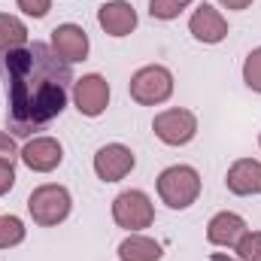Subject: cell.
<instances>
[{"instance_id": "cell-13", "label": "cell", "mask_w": 261, "mask_h": 261, "mask_svg": "<svg viewBox=\"0 0 261 261\" xmlns=\"http://www.w3.org/2000/svg\"><path fill=\"white\" fill-rule=\"evenodd\" d=\"M246 231H249V225H246V219L240 213L222 210V213H216L206 222V243L210 246H219V249H234Z\"/></svg>"}, {"instance_id": "cell-26", "label": "cell", "mask_w": 261, "mask_h": 261, "mask_svg": "<svg viewBox=\"0 0 261 261\" xmlns=\"http://www.w3.org/2000/svg\"><path fill=\"white\" fill-rule=\"evenodd\" d=\"M258 146H261V134H258Z\"/></svg>"}, {"instance_id": "cell-2", "label": "cell", "mask_w": 261, "mask_h": 261, "mask_svg": "<svg viewBox=\"0 0 261 261\" xmlns=\"http://www.w3.org/2000/svg\"><path fill=\"white\" fill-rule=\"evenodd\" d=\"M155 189H158V197L164 206L182 213L189 206H195L197 197H200V189H203V179L192 164H170L158 173L155 179Z\"/></svg>"}, {"instance_id": "cell-21", "label": "cell", "mask_w": 261, "mask_h": 261, "mask_svg": "<svg viewBox=\"0 0 261 261\" xmlns=\"http://www.w3.org/2000/svg\"><path fill=\"white\" fill-rule=\"evenodd\" d=\"M15 6L28 15V18H46L52 9V0H15Z\"/></svg>"}, {"instance_id": "cell-17", "label": "cell", "mask_w": 261, "mask_h": 261, "mask_svg": "<svg viewBox=\"0 0 261 261\" xmlns=\"http://www.w3.org/2000/svg\"><path fill=\"white\" fill-rule=\"evenodd\" d=\"M24 237H28V228L18 216H12V213L0 216V249H12V246L24 243Z\"/></svg>"}, {"instance_id": "cell-11", "label": "cell", "mask_w": 261, "mask_h": 261, "mask_svg": "<svg viewBox=\"0 0 261 261\" xmlns=\"http://www.w3.org/2000/svg\"><path fill=\"white\" fill-rule=\"evenodd\" d=\"M49 46L58 58H64L67 64H79L88 58V49H91V40L85 34L82 24H73V21H64L52 31L49 37Z\"/></svg>"}, {"instance_id": "cell-24", "label": "cell", "mask_w": 261, "mask_h": 261, "mask_svg": "<svg viewBox=\"0 0 261 261\" xmlns=\"http://www.w3.org/2000/svg\"><path fill=\"white\" fill-rule=\"evenodd\" d=\"M222 9H231V12H243V9H249L252 6V0H216Z\"/></svg>"}, {"instance_id": "cell-3", "label": "cell", "mask_w": 261, "mask_h": 261, "mask_svg": "<svg viewBox=\"0 0 261 261\" xmlns=\"http://www.w3.org/2000/svg\"><path fill=\"white\" fill-rule=\"evenodd\" d=\"M173 88H176V79L170 73V67L164 64H146L140 70H134L128 82L130 100L140 103V107H161L173 97Z\"/></svg>"}, {"instance_id": "cell-22", "label": "cell", "mask_w": 261, "mask_h": 261, "mask_svg": "<svg viewBox=\"0 0 261 261\" xmlns=\"http://www.w3.org/2000/svg\"><path fill=\"white\" fill-rule=\"evenodd\" d=\"M12 186H15V164L6 161V158H0V197L9 195Z\"/></svg>"}, {"instance_id": "cell-25", "label": "cell", "mask_w": 261, "mask_h": 261, "mask_svg": "<svg viewBox=\"0 0 261 261\" xmlns=\"http://www.w3.org/2000/svg\"><path fill=\"white\" fill-rule=\"evenodd\" d=\"M210 261H237V258H231V255H225V252H213Z\"/></svg>"}, {"instance_id": "cell-14", "label": "cell", "mask_w": 261, "mask_h": 261, "mask_svg": "<svg viewBox=\"0 0 261 261\" xmlns=\"http://www.w3.org/2000/svg\"><path fill=\"white\" fill-rule=\"evenodd\" d=\"M228 192L237 197H258L261 195V161L258 158H237L225 173Z\"/></svg>"}, {"instance_id": "cell-1", "label": "cell", "mask_w": 261, "mask_h": 261, "mask_svg": "<svg viewBox=\"0 0 261 261\" xmlns=\"http://www.w3.org/2000/svg\"><path fill=\"white\" fill-rule=\"evenodd\" d=\"M6 82V122L12 137H31L49 128L67 110L73 91V64L58 58L49 43H28L0 55Z\"/></svg>"}, {"instance_id": "cell-20", "label": "cell", "mask_w": 261, "mask_h": 261, "mask_svg": "<svg viewBox=\"0 0 261 261\" xmlns=\"http://www.w3.org/2000/svg\"><path fill=\"white\" fill-rule=\"evenodd\" d=\"M237 261H261V231H246L234 246Z\"/></svg>"}, {"instance_id": "cell-16", "label": "cell", "mask_w": 261, "mask_h": 261, "mask_svg": "<svg viewBox=\"0 0 261 261\" xmlns=\"http://www.w3.org/2000/svg\"><path fill=\"white\" fill-rule=\"evenodd\" d=\"M21 46H28V24L18 15L0 12V55L21 49Z\"/></svg>"}, {"instance_id": "cell-9", "label": "cell", "mask_w": 261, "mask_h": 261, "mask_svg": "<svg viewBox=\"0 0 261 261\" xmlns=\"http://www.w3.org/2000/svg\"><path fill=\"white\" fill-rule=\"evenodd\" d=\"M94 173L100 182H122L130 170L137 167V155L125 143H107L94 152Z\"/></svg>"}, {"instance_id": "cell-4", "label": "cell", "mask_w": 261, "mask_h": 261, "mask_svg": "<svg viewBox=\"0 0 261 261\" xmlns=\"http://www.w3.org/2000/svg\"><path fill=\"white\" fill-rule=\"evenodd\" d=\"M70 210H73L70 189L58 186V182H43L28 197V213H31L34 225H40V228H58L61 222H67Z\"/></svg>"}, {"instance_id": "cell-10", "label": "cell", "mask_w": 261, "mask_h": 261, "mask_svg": "<svg viewBox=\"0 0 261 261\" xmlns=\"http://www.w3.org/2000/svg\"><path fill=\"white\" fill-rule=\"evenodd\" d=\"M189 34L203 46H219L222 40H228V18L213 3H200L189 15Z\"/></svg>"}, {"instance_id": "cell-23", "label": "cell", "mask_w": 261, "mask_h": 261, "mask_svg": "<svg viewBox=\"0 0 261 261\" xmlns=\"http://www.w3.org/2000/svg\"><path fill=\"white\" fill-rule=\"evenodd\" d=\"M18 143H15V137L9 134V130H0V158H6V161H15L18 158Z\"/></svg>"}, {"instance_id": "cell-12", "label": "cell", "mask_w": 261, "mask_h": 261, "mask_svg": "<svg viewBox=\"0 0 261 261\" xmlns=\"http://www.w3.org/2000/svg\"><path fill=\"white\" fill-rule=\"evenodd\" d=\"M137 21L140 18H137V9L130 0H110V3L97 6V24L107 37H116V40L130 37L137 31Z\"/></svg>"}, {"instance_id": "cell-15", "label": "cell", "mask_w": 261, "mask_h": 261, "mask_svg": "<svg viewBox=\"0 0 261 261\" xmlns=\"http://www.w3.org/2000/svg\"><path fill=\"white\" fill-rule=\"evenodd\" d=\"M119 261H161L164 249L155 237H146L143 231L140 234H128L122 243H119Z\"/></svg>"}, {"instance_id": "cell-6", "label": "cell", "mask_w": 261, "mask_h": 261, "mask_svg": "<svg viewBox=\"0 0 261 261\" xmlns=\"http://www.w3.org/2000/svg\"><path fill=\"white\" fill-rule=\"evenodd\" d=\"M152 130L164 146H189L197 137V116L186 107H170L152 119Z\"/></svg>"}, {"instance_id": "cell-5", "label": "cell", "mask_w": 261, "mask_h": 261, "mask_svg": "<svg viewBox=\"0 0 261 261\" xmlns=\"http://www.w3.org/2000/svg\"><path fill=\"white\" fill-rule=\"evenodd\" d=\"M113 222L128 234H140L155 222V203L140 189H125L113 197Z\"/></svg>"}, {"instance_id": "cell-8", "label": "cell", "mask_w": 261, "mask_h": 261, "mask_svg": "<svg viewBox=\"0 0 261 261\" xmlns=\"http://www.w3.org/2000/svg\"><path fill=\"white\" fill-rule=\"evenodd\" d=\"M18 161L34 173H52V170H58L64 164V146H61V140L40 134V137H31L21 146Z\"/></svg>"}, {"instance_id": "cell-7", "label": "cell", "mask_w": 261, "mask_h": 261, "mask_svg": "<svg viewBox=\"0 0 261 261\" xmlns=\"http://www.w3.org/2000/svg\"><path fill=\"white\" fill-rule=\"evenodd\" d=\"M70 97H73V107L79 110V116L97 119V116H103L107 107H110V82H107L100 73H85V76H79V79L73 82Z\"/></svg>"}, {"instance_id": "cell-19", "label": "cell", "mask_w": 261, "mask_h": 261, "mask_svg": "<svg viewBox=\"0 0 261 261\" xmlns=\"http://www.w3.org/2000/svg\"><path fill=\"white\" fill-rule=\"evenodd\" d=\"M243 82L249 91L261 94V46H255L243 61Z\"/></svg>"}, {"instance_id": "cell-18", "label": "cell", "mask_w": 261, "mask_h": 261, "mask_svg": "<svg viewBox=\"0 0 261 261\" xmlns=\"http://www.w3.org/2000/svg\"><path fill=\"white\" fill-rule=\"evenodd\" d=\"M195 0H149V15L155 21H173L179 18Z\"/></svg>"}]
</instances>
